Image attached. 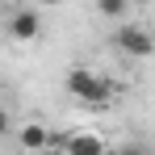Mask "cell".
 Masks as SVG:
<instances>
[{"mask_svg":"<svg viewBox=\"0 0 155 155\" xmlns=\"http://www.w3.org/2000/svg\"><path fill=\"white\" fill-rule=\"evenodd\" d=\"M67 92H71L80 105H88V109H105V105L113 101L117 84L97 76L92 67H71V71H67Z\"/></svg>","mask_w":155,"mask_h":155,"instance_id":"obj_1","label":"cell"},{"mask_svg":"<svg viewBox=\"0 0 155 155\" xmlns=\"http://www.w3.org/2000/svg\"><path fill=\"white\" fill-rule=\"evenodd\" d=\"M113 42H117V51L130 54V59H151V54H155V38H151V29L134 25V21H122Z\"/></svg>","mask_w":155,"mask_h":155,"instance_id":"obj_2","label":"cell"},{"mask_svg":"<svg viewBox=\"0 0 155 155\" xmlns=\"http://www.w3.org/2000/svg\"><path fill=\"white\" fill-rule=\"evenodd\" d=\"M8 34H13L17 42H34V38L42 34V13H38V8H13V13H8Z\"/></svg>","mask_w":155,"mask_h":155,"instance_id":"obj_3","label":"cell"},{"mask_svg":"<svg viewBox=\"0 0 155 155\" xmlns=\"http://www.w3.org/2000/svg\"><path fill=\"white\" fill-rule=\"evenodd\" d=\"M17 143H21L25 151H46V147H54V138L46 134V126H42V122H25V126H21V134H17Z\"/></svg>","mask_w":155,"mask_h":155,"instance_id":"obj_4","label":"cell"},{"mask_svg":"<svg viewBox=\"0 0 155 155\" xmlns=\"http://www.w3.org/2000/svg\"><path fill=\"white\" fill-rule=\"evenodd\" d=\"M54 147H63V151H105V138L97 134H67V138H54Z\"/></svg>","mask_w":155,"mask_h":155,"instance_id":"obj_5","label":"cell"},{"mask_svg":"<svg viewBox=\"0 0 155 155\" xmlns=\"http://www.w3.org/2000/svg\"><path fill=\"white\" fill-rule=\"evenodd\" d=\"M97 13L105 21H126L130 17V0H97Z\"/></svg>","mask_w":155,"mask_h":155,"instance_id":"obj_6","label":"cell"},{"mask_svg":"<svg viewBox=\"0 0 155 155\" xmlns=\"http://www.w3.org/2000/svg\"><path fill=\"white\" fill-rule=\"evenodd\" d=\"M8 130H13V117H8V109H4V105H0V138H4V134H8Z\"/></svg>","mask_w":155,"mask_h":155,"instance_id":"obj_7","label":"cell"},{"mask_svg":"<svg viewBox=\"0 0 155 155\" xmlns=\"http://www.w3.org/2000/svg\"><path fill=\"white\" fill-rule=\"evenodd\" d=\"M34 4H42V8H54V4H63V0H34Z\"/></svg>","mask_w":155,"mask_h":155,"instance_id":"obj_8","label":"cell"}]
</instances>
